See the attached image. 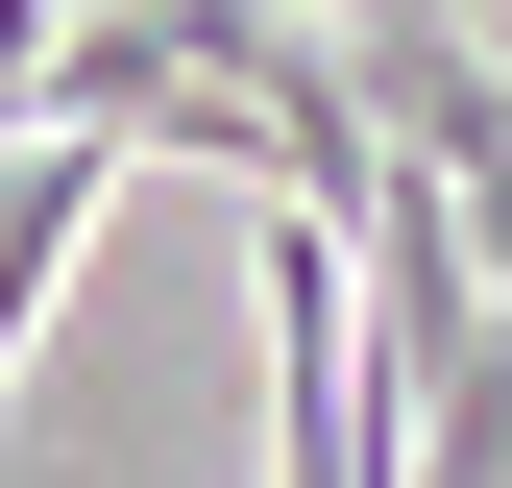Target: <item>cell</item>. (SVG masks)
Segmentation results:
<instances>
[{"label": "cell", "instance_id": "1", "mask_svg": "<svg viewBox=\"0 0 512 488\" xmlns=\"http://www.w3.org/2000/svg\"><path fill=\"white\" fill-rule=\"evenodd\" d=\"M122 196V147H74V122H0V391H25L49 342V269H74V220Z\"/></svg>", "mask_w": 512, "mask_h": 488}]
</instances>
